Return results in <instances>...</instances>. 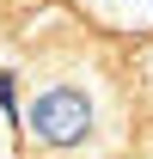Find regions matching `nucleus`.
Segmentation results:
<instances>
[{
    "label": "nucleus",
    "mask_w": 153,
    "mask_h": 159,
    "mask_svg": "<svg viewBox=\"0 0 153 159\" xmlns=\"http://www.w3.org/2000/svg\"><path fill=\"white\" fill-rule=\"evenodd\" d=\"M31 129H37L49 147H74V141L92 129V104L80 98V92H67V86H61V92H43L37 110H31Z\"/></svg>",
    "instance_id": "obj_1"
}]
</instances>
